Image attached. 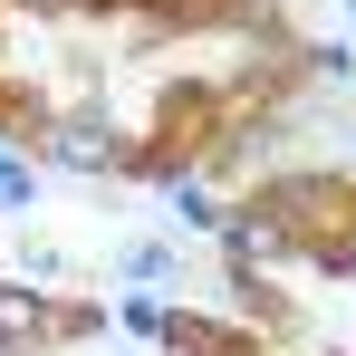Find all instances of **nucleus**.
I'll list each match as a JSON object with an SVG mask.
<instances>
[{"label": "nucleus", "instance_id": "7ed1b4c3", "mask_svg": "<svg viewBox=\"0 0 356 356\" xmlns=\"http://www.w3.org/2000/svg\"><path fill=\"white\" fill-rule=\"evenodd\" d=\"M232 250L241 260H270V250H280V222H232Z\"/></svg>", "mask_w": 356, "mask_h": 356}, {"label": "nucleus", "instance_id": "f257e3e1", "mask_svg": "<svg viewBox=\"0 0 356 356\" xmlns=\"http://www.w3.org/2000/svg\"><path fill=\"white\" fill-rule=\"evenodd\" d=\"M49 327H58V318H49L29 289H0V347H39Z\"/></svg>", "mask_w": 356, "mask_h": 356}, {"label": "nucleus", "instance_id": "f03ea898", "mask_svg": "<svg viewBox=\"0 0 356 356\" xmlns=\"http://www.w3.org/2000/svg\"><path fill=\"white\" fill-rule=\"evenodd\" d=\"M49 154H58V164H116V135H97V125H67Z\"/></svg>", "mask_w": 356, "mask_h": 356}]
</instances>
